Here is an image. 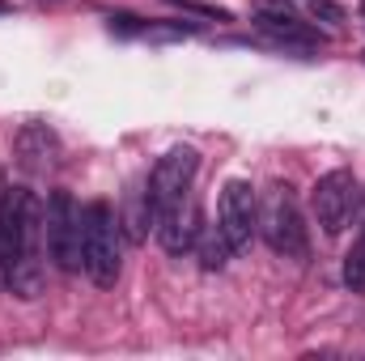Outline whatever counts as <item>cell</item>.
<instances>
[{
  "label": "cell",
  "instance_id": "8992f818",
  "mask_svg": "<svg viewBox=\"0 0 365 361\" xmlns=\"http://www.w3.org/2000/svg\"><path fill=\"white\" fill-rule=\"evenodd\" d=\"M43 234H47V251H51L56 268L60 272L81 268V208L73 204L68 191H51Z\"/></svg>",
  "mask_w": 365,
  "mask_h": 361
},
{
  "label": "cell",
  "instance_id": "5b68a950",
  "mask_svg": "<svg viewBox=\"0 0 365 361\" xmlns=\"http://www.w3.org/2000/svg\"><path fill=\"white\" fill-rule=\"evenodd\" d=\"M217 230L230 243V251H247L255 230H259V200L251 191V183L230 179L217 195Z\"/></svg>",
  "mask_w": 365,
  "mask_h": 361
},
{
  "label": "cell",
  "instance_id": "30bf717a",
  "mask_svg": "<svg viewBox=\"0 0 365 361\" xmlns=\"http://www.w3.org/2000/svg\"><path fill=\"white\" fill-rule=\"evenodd\" d=\"M344 285L353 293H365V225H361V234L353 238L349 255H344Z\"/></svg>",
  "mask_w": 365,
  "mask_h": 361
},
{
  "label": "cell",
  "instance_id": "9a60e30c",
  "mask_svg": "<svg viewBox=\"0 0 365 361\" xmlns=\"http://www.w3.org/2000/svg\"><path fill=\"white\" fill-rule=\"evenodd\" d=\"M361 13H365V4H361Z\"/></svg>",
  "mask_w": 365,
  "mask_h": 361
},
{
  "label": "cell",
  "instance_id": "8fae6325",
  "mask_svg": "<svg viewBox=\"0 0 365 361\" xmlns=\"http://www.w3.org/2000/svg\"><path fill=\"white\" fill-rule=\"evenodd\" d=\"M225 260H230V243L221 238V230H208L204 243H200V264H204L208 272H221Z\"/></svg>",
  "mask_w": 365,
  "mask_h": 361
},
{
  "label": "cell",
  "instance_id": "ba28073f",
  "mask_svg": "<svg viewBox=\"0 0 365 361\" xmlns=\"http://www.w3.org/2000/svg\"><path fill=\"white\" fill-rule=\"evenodd\" d=\"M255 26L264 30V34H272L280 43H289V47H327V34L323 30H314V26H306L284 0H255Z\"/></svg>",
  "mask_w": 365,
  "mask_h": 361
},
{
  "label": "cell",
  "instance_id": "5bb4252c",
  "mask_svg": "<svg viewBox=\"0 0 365 361\" xmlns=\"http://www.w3.org/2000/svg\"><path fill=\"white\" fill-rule=\"evenodd\" d=\"M0 13H9V0H0Z\"/></svg>",
  "mask_w": 365,
  "mask_h": 361
},
{
  "label": "cell",
  "instance_id": "7a4b0ae2",
  "mask_svg": "<svg viewBox=\"0 0 365 361\" xmlns=\"http://www.w3.org/2000/svg\"><path fill=\"white\" fill-rule=\"evenodd\" d=\"M81 268L90 272L98 289H110L123 268V243H119V217L106 200H90L81 208Z\"/></svg>",
  "mask_w": 365,
  "mask_h": 361
},
{
  "label": "cell",
  "instance_id": "6da1fadb",
  "mask_svg": "<svg viewBox=\"0 0 365 361\" xmlns=\"http://www.w3.org/2000/svg\"><path fill=\"white\" fill-rule=\"evenodd\" d=\"M43 225H47V204L26 191L13 187L0 195V276L9 280V289L17 298H38L43 289Z\"/></svg>",
  "mask_w": 365,
  "mask_h": 361
},
{
  "label": "cell",
  "instance_id": "277c9868",
  "mask_svg": "<svg viewBox=\"0 0 365 361\" xmlns=\"http://www.w3.org/2000/svg\"><path fill=\"white\" fill-rule=\"evenodd\" d=\"M195 171H200V153H195L191 145H175V149L153 166V175H149V191H145L149 217H158V213L175 208L179 200H187V195H191V183H195Z\"/></svg>",
  "mask_w": 365,
  "mask_h": 361
},
{
  "label": "cell",
  "instance_id": "52a82bcc",
  "mask_svg": "<svg viewBox=\"0 0 365 361\" xmlns=\"http://www.w3.org/2000/svg\"><path fill=\"white\" fill-rule=\"evenodd\" d=\"M357 204H361V187H357V179L349 171L323 175V179L314 183V191H310V208H314V217H319V225H323L327 238L344 234V225L353 221Z\"/></svg>",
  "mask_w": 365,
  "mask_h": 361
},
{
  "label": "cell",
  "instance_id": "4fadbf2b",
  "mask_svg": "<svg viewBox=\"0 0 365 361\" xmlns=\"http://www.w3.org/2000/svg\"><path fill=\"white\" fill-rule=\"evenodd\" d=\"M310 9H314V17H323V21H331V26L344 21V9H340L336 0H310Z\"/></svg>",
  "mask_w": 365,
  "mask_h": 361
},
{
  "label": "cell",
  "instance_id": "9c48e42d",
  "mask_svg": "<svg viewBox=\"0 0 365 361\" xmlns=\"http://www.w3.org/2000/svg\"><path fill=\"white\" fill-rule=\"evenodd\" d=\"M153 225H158V238H162V247H166L170 255L191 251V247H195V238H200V213H195V200L187 195V200H179L175 208L158 213V217H153Z\"/></svg>",
  "mask_w": 365,
  "mask_h": 361
},
{
  "label": "cell",
  "instance_id": "3957f363",
  "mask_svg": "<svg viewBox=\"0 0 365 361\" xmlns=\"http://www.w3.org/2000/svg\"><path fill=\"white\" fill-rule=\"evenodd\" d=\"M259 234H264V243L276 255L306 260L310 234H306V221H302V208H297V195H293L289 183H272L264 191V200H259Z\"/></svg>",
  "mask_w": 365,
  "mask_h": 361
},
{
  "label": "cell",
  "instance_id": "7c38bea8",
  "mask_svg": "<svg viewBox=\"0 0 365 361\" xmlns=\"http://www.w3.org/2000/svg\"><path fill=\"white\" fill-rule=\"evenodd\" d=\"M110 30H115V34H145V21L132 17V13H115V17H110Z\"/></svg>",
  "mask_w": 365,
  "mask_h": 361
}]
</instances>
